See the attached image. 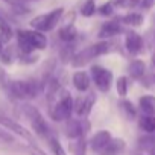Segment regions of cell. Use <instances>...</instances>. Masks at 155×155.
<instances>
[{
  "label": "cell",
  "instance_id": "1",
  "mask_svg": "<svg viewBox=\"0 0 155 155\" xmlns=\"http://www.w3.org/2000/svg\"><path fill=\"white\" fill-rule=\"evenodd\" d=\"M17 47L20 53L28 55L34 53V50H43L47 47V38L44 32L40 31H17Z\"/></svg>",
  "mask_w": 155,
  "mask_h": 155
},
{
  "label": "cell",
  "instance_id": "2",
  "mask_svg": "<svg viewBox=\"0 0 155 155\" xmlns=\"http://www.w3.org/2000/svg\"><path fill=\"white\" fill-rule=\"evenodd\" d=\"M6 91L15 99L29 101V99H35L38 96L40 84L34 79H29V81H21V79L9 81V84L6 87Z\"/></svg>",
  "mask_w": 155,
  "mask_h": 155
},
{
  "label": "cell",
  "instance_id": "3",
  "mask_svg": "<svg viewBox=\"0 0 155 155\" xmlns=\"http://www.w3.org/2000/svg\"><path fill=\"white\" fill-rule=\"evenodd\" d=\"M110 52V43L108 41H99L93 46H88L85 47L84 50H81L79 53H76L71 59V64L74 67H81L87 62H90L91 59L101 56V55H105Z\"/></svg>",
  "mask_w": 155,
  "mask_h": 155
},
{
  "label": "cell",
  "instance_id": "4",
  "mask_svg": "<svg viewBox=\"0 0 155 155\" xmlns=\"http://www.w3.org/2000/svg\"><path fill=\"white\" fill-rule=\"evenodd\" d=\"M73 111H74V102L68 93H64V96H61L59 101L49 105V114L55 122L68 120Z\"/></svg>",
  "mask_w": 155,
  "mask_h": 155
},
{
  "label": "cell",
  "instance_id": "5",
  "mask_svg": "<svg viewBox=\"0 0 155 155\" xmlns=\"http://www.w3.org/2000/svg\"><path fill=\"white\" fill-rule=\"evenodd\" d=\"M62 14H64V8H56V9L47 12V14H41V15H37L35 18H32L31 26H32V29L44 32V34L50 32L58 26Z\"/></svg>",
  "mask_w": 155,
  "mask_h": 155
},
{
  "label": "cell",
  "instance_id": "6",
  "mask_svg": "<svg viewBox=\"0 0 155 155\" xmlns=\"http://www.w3.org/2000/svg\"><path fill=\"white\" fill-rule=\"evenodd\" d=\"M23 113H25V116L29 119V122H31V125H32V128H34V131H35V134H37L38 137L47 138V137L50 135V132H49V125H47L46 119L43 117V114H41L34 105L25 104V105H23Z\"/></svg>",
  "mask_w": 155,
  "mask_h": 155
},
{
  "label": "cell",
  "instance_id": "7",
  "mask_svg": "<svg viewBox=\"0 0 155 155\" xmlns=\"http://www.w3.org/2000/svg\"><path fill=\"white\" fill-rule=\"evenodd\" d=\"M90 71H91V78L97 90L102 93H108L113 85V73L102 65H91Z\"/></svg>",
  "mask_w": 155,
  "mask_h": 155
},
{
  "label": "cell",
  "instance_id": "8",
  "mask_svg": "<svg viewBox=\"0 0 155 155\" xmlns=\"http://www.w3.org/2000/svg\"><path fill=\"white\" fill-rule=\"evenodd\" d=\"M0 126H3L5 129H8V131H11V132L20 135L21 138H25V140L29 141V143H34V137H32V134H31L25 126H21V125L17 123L15 120H12V119L3 116L2 113H0Z\"/></svg>",
  "mask_w": 155,
  "mask_h": 155
},
{
  "label": "cell",
  "instance_id": "9",
  "mask_svg": "<svg viewBox=\"0 0 155 155\" xmlns=\"http://www.w3.org/2000/svg\"><path fill=\"white\" fill-rule=\"evenodd\" d=\"M88 128H90V125H88V122L87 120H74V119H68L67 120V125H65V134H67V137L68 138H71V140H78L79 137H82V135H85V132L88 131Z\"/></svg>",
  "mask_w": 155,
  "mask_h": 155
},
{
  "label": "cell",
  "instance_id": "10",
  "mask_svg": "<svg viewBox=\"0 0 155 155\" xmlns=\"http://www.w3.org/2000/svg\"><path fill=\"white\" fill-rule=\"evenodd\" d=\"M111 138H113L111 132H110V131L102 129V131H97V132H96V134L90 138L88 146H90V149H91L93 152L101 153V152L105 149V146L110 143V140H111Z\"/></svg>",
  "mask_w": 155,
  "mask_h": 155
},
{
  "label": "cell",
  "instance_id": "11",
  "mask_svg": "<svg viewBox=\"0 0 155 155\" xmlns=\"http://www.w3.org/2000/svg\"><path fill=\"white\" fill-rule=\"evenodd\" d=\"M125 46L131 55H140L143 52V38L135 31H128L125 35Z\"/></svg>",
  "mask_w": 155,
  "mask_h": 155
},
{
  "label": "cell",
  "instance_id": "12",
  "mask_svg": "<svg viewBox=\"0 0 155 155\" xmlns=\"http://www.w3.org/2000/svg\"><path fill=\"white\" fill-rule=\"evenodd\" d=\"M94 102H96L94 94H88V96H85V97H82V96L78 97L76 102H74V111H76V114L81 116V117H87V116L90 114V111H91Z\"/></svg>",
  "mask_w": 155,
  "mask_h": 155
},
{
  "label": "cell",
  "instance_id": "13",
  "mask_svg": "<svg viewBox=\"0 0 155 155\" xmlns=\"http://www.w3.org/2000/svg\"><path fill=\"white\" fill-rule=\"evenodd\" d=\"M122 32H123V26L119 21H107L101 26V29L97 32V37L101 40H105V38H113V37H116Z\"/></svg>",
  "mask_w": 155,
  "mask_h": 155
},
{
  "label": "cell",
  "instance_id": "14",
  "mask_svg": "<svg viewBox=\"0 0 155 155\" xmlns=\"http://www.w3.org/2000/svg\"><path fill=\"white\" fill-rule=\"evenodd\" d=\"M71 82H73V85H74V88H76L78 91L84 93V91H87V90L90 88V76H88V73L84 71V70L76 71V73H73Z\"/></svg>",
  "mask_w": 155,
  "mask_h": 155
},
{
  "label": "cell",
  "instance_id": "15",
  "mask_svg": "<svg viewBox=\"0 0 155 155\" xmlns=\"http://www.w3.org/2000/svg\"><path fill=\"white\" fill-rule=\"evenodd\" d=\"M126 143L123 138H111L110 143L105 146V149L99 153V155H119L125 150Z\"/></svg>",
  "mask_w": 155,
  "mask_h": 155
},
{
  "label": "cell",
  "instance_id": "16",
  "mask_svg": "<svg viewBox=\"0 0 155 155\" xmlns=\"http://www.w3.org/2000/svg\"><path fill=\"white\" fill-rule=\"evenodd\" d=\"M138 105H140V110L146 116H155V96H150V94L141 96L138 99Z\"/></svg>",
  "mask_w": 155,
  "mask_h": 155
},
{
  "label": "cell",
  "instance_id": "17",
  "mask_svg": "<svg viewBox=\"0 0 155 155\" xmlns=\"http://www.w3.org/2000/svg\"><path fill=\"white\" fill-rule=\"evenodd\" d=\"M128 71H129V74H131L132 79H141V78L144 76V73H146V65H144L143 61L134 59V61L129 62Z\"/></svg>",
  "mask_w": 155,
  "mask_h": 155
},
{
  "label": "cell",
  "instance_id": "18",
  "mask_svg": "<svg viewBox=\"0 0 155 155\" xmlns=\"http://www.w3.org/2000/svg\"><path fill=\"white\" fill-rule=\"evenodd\" d=\"M138 147L144 152H155V135L147 134L138 138Z\"/></svg>",
  "mask_w": 155,
  "mask_h": 155
},
{
  "label": "cell",
  "instance_id": "19",
  "mask_svg": "<svg viewBox=\"0 0 155 155\" xmlns=\"http://www.w3.org/2000/svg\"><path fill=\"white\" fill-rule=\"evenodd\" d=\"M76 37H78V31H76V28H74L71 23H67L65 26H62V28L59 29V38H61L62 41L70 43V41H73Z\"/></svg>",
  "mask_w": 155,
  "mask_h": 155
},
{
  "label": "cell",
  "instance_id": "20",
  "mask_svg": "<svg viewBox=\"0 0 155 155\" xmlns=\"http://www.w3.org/2000/svg\"><path fill=\"white\" fill-rule=\"evenodd\" d=\"M12 37H14L12 28L9 26V23L2 15H0V40H2L3 43H8Z\"/></svg>",
  "mask_w": 155,
  "mask_h": 155
},
{
  "label": "cell",
  "instance_id": "21",
  "mask_svg": "<svg viewBox=\"0 0 155 155\" xmlns=\"http://www.w3.org/2000/svg\"><path fill=\"white\" fill-rule=\"evenodd\" d=\"M120 20H122L125 25H129V26H134V28H137V26H141V25H143V21H144V17H143L140 12H129V14L123 15Z\"/></svg>",
  "mask_w": 155,
  "mask_h": 155
},
{
  "label": "cell",
  "instance_id": "22",
  "mask_svg": "<svg viewBox=\"0 0 155 155\" xmlns=\"http://www.w3.org/2000/svg\"><path fill=\"white\" fill-rule=\"evenodd\" d=\"M119 107H120V110H122L123 116H125L128 120H134V119L137 117V110H135V107L132 105V102H129V101L123 99V101H120Z\"/></svg>",
  "mask_w": 155,
  "mask_h": 155
},
{
  "label": "cell",
  "instance_id": "23",
  "mask_svg": "<svg viewBox=\"0 0 155 155\" xmlns=\"http://www.w3.org/2000/svg\"><path fill=\"white\" fill-rule=\"evenodd\" d=\"M140 128L147 134H155V116H143L140 119Z\"/></svg>",
  "mask_w": 155,
  "mask_h": 155
},
{
  "label": "cell",
  "instance_id": "24",
  "mask_svg": "<svg viewBox=\"0 0 155 155\" xmlns=\"http://www.w3.org/2000/svg\"><path fill=\"white\" fill-rule=\"evenodd\" d=\"M47 140H49V146H50L53 155H67L65 150H64V147H62V144H61V141L55 135H49Z\"/></svg>",
  "mask_w": 155,
  "mask_h": 155
},
{
  "label": "cell",
  "instance_id": "25",
  "mask_svg": "<svg viewBox=\"0 0 155 155\" xmlns=\"http://www.w3.org/2000/svg\"><path fill=\"white\" fill-rule=\"evenodd\" d=\"M128 78L126 76H119V79L116 81V88H117V94L120 97H125L128 94Z\"/></svg>",
  "mask_w": 155,
  "mask_h": 155
},
{
  "label": "cell",
  "instance_id": "26",
  "mask_svg": "<svg viewBox=\"0 0 155 155\" xmlns=\"http://www.w3.org/2000/svg\"><path fill=\"white\" fill-rule=\"evenodd\" d=\"M96 11H97V6L94 3V0H87V2L82 5V8H81L82 17H91V15H94Z\"/></svg>",
  "mask_w": 155,
  "mask_h": 155
},
{
  "label": "cell",
  "instance_id": "27",
  "mask_svg": "<svg viewBox=\"0 0 155 155\" xmlns=\"http://www.w3.org/2000/svg\"><path fill=\"white\" fill-rule=\"evenodd\" d=\"M87 141H85V135L78 138V143L74 146V155H87Z\"/></svg>",
  "mask_w": 155,
  "mask_h": 155
},
{
  "label": "cell",
  "instance_id": "28",
  "mask_svg": "<svg viewBox=\"0 0 155 155\" xmlns=\"http://www.w3.org/2000/svg\"><path fill=\"white\" fill-rule=\"evenodd\" d=\"M113 11H114V2H107V3H104L102 6L97 8V12H99L101 15H104V17L111 15Z\"/></svg>",
  "mask_w": 155,
  "mask_h": 155
},
{
  "label": "cell",
  "instance_id": "29",
  "mask_svg": "<svg viewBox=\"0 0 155 155\" xmlns=\"http://www.w3.org/2000/svg\"><path fill=\"white\" fill-rule=\"evenodd\" d=\"M140 0H117L116 5H119L120 8H135L138 6Z\"/></svg>",
  "mask_w": 155,
  "mask_h": 155
},
{
  "label": "cell",
  "instance_id": "30",
  "mask_svg": "<svg viewBox=\"0 0 155 155\" xmlns=\"http://www.w3.org/2000/svg\"><path fill=\"white\" fill-rule=\"evenodd\" d=\"M0 61L3 64H11L12 62V55L9 52V49H3V52L0 53Z\"/></svg>",
  "mask_w": 155,
  "mask_h": 155
},
{
  "label": "cell",
  "instance_id": "31",
  "mask_svg": "<svg viewBox=\"0 0 155 155\" xmlns=\"http://www.w3.org/2000/svg\"><path fill=\"white\" fill-rule=\"evenodd\" d=\"M0 140L8 141V143H12V141H14V137L8 132V129H5V128L2 126V128H0Z\"/></svg>",
  "mask_w": 155,
  "mask_h": 155
},
{
  "label": "cell",
  "instance_id": "32",
  "mask_svg": "<svg viewBox=\"0 0 155 155\" xmlns=\"http://www.w3.org/2000/svg\"><path fill=\"white\" fill-rule=\"evenodd\" d=\"M155 5V0H140V3H138V8L141 11H147L150 8H153Z\"/></svg>",
  "mask_w": 155,
  "mask_h": 155
},
{
  "label": "cell",
  "instance_id": "33",
  "mask_svg": "<svg viewBox=\"0 0 155 155\" xmlns=\"http://www.w3.org/2000/svg\"><path fill=\"white\" fill-rule=\"evenodd\" d=\"M150 65H152V78L155 79V53H153L152 58H150Z\"/></svg>",
  "mask_w": 155,
  "mask_h": 155
},
{
  "label": "cell",
  "instance_id": "34",
  "mask_svg": "<svg viewBox=\"0 0 155 155\" xmlns=\"http://www.w3.org/2000/svg\"><path fill=\"white\" fill-rule=\"evenodd\" d=\"M3 2H6V3L12 5V3H15V2H20V0H3Z\"/></svg>",
  "mask_w": 155,
  "mask_h": 155
},
{
  "label": "cell",
  "instance_id": "35",
  "mask_svg": "<svg viewBox=\"0 0 155 155\" xmlns=\"http://www.w3.org/2000/svg\"><path fill=\"white\" fill-rule=\"evenodd\" d=\"M3 49H5V47H3V41H2V40H0V53H2V52H3Z\"/></svg>",
  "mask_w": 155,
  "mask_h": 155
},
{
  "label": "cell",
  "instance_id": "36",
  "mask_svg": "<svg viewBox=\"0 0 155 155\" xmlns=\"http://www.w3.org/2000/svg\"><path fill=\"white\" fill-rule=\"evenodd\" d=\"M20 2H28V0H20Z\"/></svg>",
  "mask_w": 155,
  "mask_h": 155
},
{
  "label": "cell",
  "instance_id": "37",
  "mask_svg": "<svg viewBox=\"0 0 155 155\" xmlns=\"http://www.w3.org/2000/svg\"><path fill=\"white\" fill-rule=\"evenodd\" d=\"M153 155H155V152H153Z\"/></svg>",
  "mask_w": 155,
  "mask_h": 155
}]
</instances>
